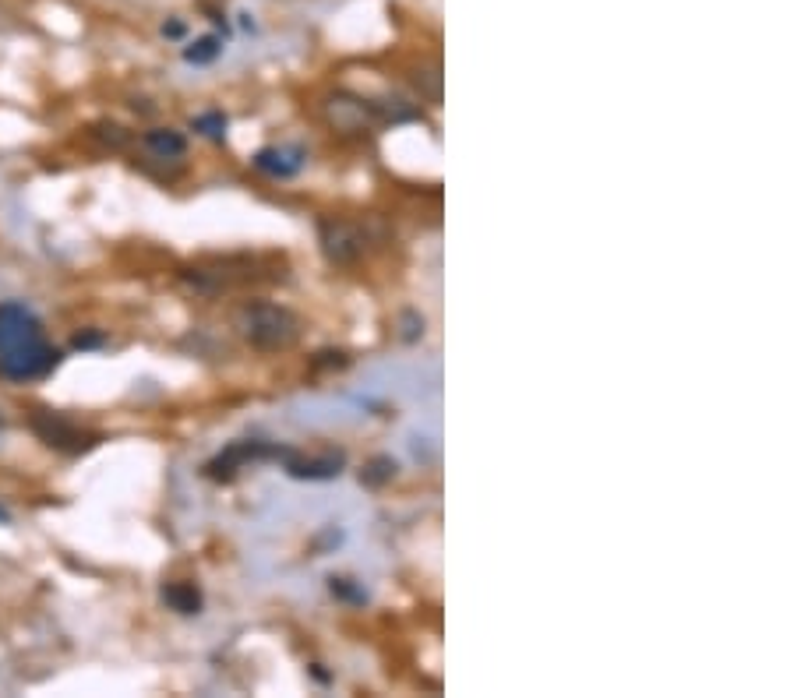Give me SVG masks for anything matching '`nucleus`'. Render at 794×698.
<instances>
[{
    "instance_id": "1",
    "label": "nucleus",
    "mask_w": 794,
    "mask_h": 698,
    "mask_svg": "<svg viewBox=\"0 0 794 698\" xmlns=\"http://www.w3.org/2000/svg\"><path fill=\"white\" fill-rule=\"evenodd\" d=\"M60 353L46 346L39 318L22 304L0 307V378L32 381L53 371Z\"/></svg>"
},
{
    "instance_id": "3",
    "label": "nucleus",
    "mask_w": 794,
    "mask_h": 698,
    "mask_svg": "<svg viewBox=\"0 0 794 698\" xmlns=\"http://www.w3.org/2000/svg\"><path fill=\"white\" fill-rule=\"evenodd\" d=\"M322 244H325V254H329L332 261L346 265V261H357L360 254H364L368 237H364V230L353 226V223H325L322 226Z\"/></svg>"
},
{
    "instance_id": "13",
    "label": "nucleus",
    "mask_w": 794,
    "mask_h": 698,
    "mask_svg": "<svg viewBox=\"0 0 794 698\" xmlns=\"http://www.w3.org/2000/svg\"><path fill=\"white\" fill-rule=\"evenodd\" d=\"M4 519H8V512H4V508H0V522H4Z\"/></svg>"
},
{
    "instance_id": "11",
    "label": "nucleus",
    "mask_w": 794,
    "mask_h": 698,
    "mask_svg": "<svg viewBox=\"0 0 794 698\" xmlns=\"http://www.w3.org/2000/svg\"><path fill=\"white\" fill-rule=\"evenodd\" d=\"M392 473H396V462L378 459V462H371V469H364V473H360V480H364V483H382V480H389Z\"/></svg>"
},
{
    "instance_id": "6",
    "label": "nucleus",
    "mask_w": 794,
    "mask_h": 698,
    "mask_svg": "<svg viewBox=\"0 0 794 698\" xmlns=\"http://www.w3.org/2000/svg\"><path fill=\"white\" fill-rule=\"evenodd\" d=\"M290 473L300 480H332L343 473V455H315V459H290Z\"/></svg>"
},
{
    "instance_id": "10",
    "label": "nucleus",
    "mask_w": 794,
    "mask_h": 698,
    "mask_svg": "<svg viewBox=\"0 0 794 698\" xmlns=\"http://www.w3.org/2000/svg\"><path fill=\"white\" fill-rule=\"evenodd\" d=\"M195 131L209 134V138H223V134H226V117H223V113H202V117H195Z\"/></svg>"
},
{
    "instance_id": "12",
    "label": "nucleus",
    "mask_w": 794,
    "mask_h": 698,
    "mask_svg": "<svg viewBox=\"0 0 794 698\" xmlns=\"http://www.w3.org/2000/svg\"><path fill=\"white\" fill-rule=\"evenodd\" d=\"M163 32H166V36H180V32H184V25H180V22H170V25H163Z\"/></svg>"
},
{
    "instance_id": "9",
    "label": "nucleus",
    "mask_w": 794,
    "mask_h": 698,
    "mask_svg": "<svg viewBox=\"0 0 794 698\" xmlns=\"http://www.w3.org/2000/svg\"><path fill=\"white\" fill-rule=\"evenodd\" d=\"M219 50H223V39H219V36H202V39H195L188 50H184V60H188V64H212V60L219 57Z\"/></svg>"
},
{
    "instance_id": "7",
    "label": "nucleus",
    "mask_w": 794,
    "mask_h": 698,
    "mask_svg": "<svg viewBox=\"0 0 794 698\" xmlns=\"http://www.w3.org/2000/svg\"><path fill=\"white\" fill-rule=\"evenodd\" d=\"M145 145H149V149L156 152L159 159H180L184 152H188V142H184V134L170 131V127L149 131V134H145Z\"/></svg>"
},
{
    "instance_id": "5",
    "label": "nucleus",
    "mask_w": 794,
    "mask_h": 698,
    "mask_svg": "<svg viewBox=\"0 0 794 698\" xmlns=\"http://www.w3.org/2000/svg\"><path fill=\"white\" fill-rule=\"evenodd\" d=\"M255 166L269 177H293L304 166V152L300 149H262L255 156Z\"/></svg>"
},
{
    "instance_id": "4",
    "label": "nucleus",
    "mask_w": 794,
    "mask_h": 698,
    "mask_svg": "<svg viewBox=\"0 0 794 698\" xmlns=\"http://www.w3.org/2000/svg\"><path fill=\"white\" fill-rule=\"evenodd\" d=\"M32 427H36V434L46 441V445L64 448V452H82V448L89 445V438H85L78 427H71L68 420H60V416H53V413L36 416V424Z\"/></svg>"
},
{
    "instance_id": "2",
    "label": "nucleus",
    "mask_w": 794,
    "mask_h": 698,
    "mask_svg": "<svg viewBox=\"0 0 794 698\" xmlns=\"http://www.w3.org/2000/svg\"><path fill=\"white\" fill-rule=\"evenodd\" d=\"M240 332L258 349H286L300 332V321L286 307L251 304L240 311Z\"/></svg>"
},
{
    "instance_id": "8",
    "label": "nucleus",
    "mask_w": 794,
    "mask_h": 698,
    "mask_svg": "<svg viewBox=\"0 0 794 698\" xmlns=\"http://www.w3.org/2000/svg\"><path fill=\"white\" fill-rule=\"evenodd\" d=\"M163 603H170L177 614H198L202 610V593L191 582H170V586H163Z\"/></svg>"
}]
</instances>
